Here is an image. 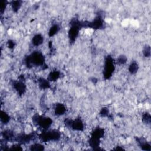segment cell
<instances>
[{
	"instance_id": "6da1fadb",
	"label": "cell",
	"mask_w": 151,
	"mask_h": 151,
	"mask_svg": "<svg viewBox=\"0 0 151 151\" xmlns=\"http://www.w3.org/2000/svg\"><path fill=\"white\" fill-rule=\"evenodd\" d=\"M45 57L41 51H35L24 58V63L27 68L33 66H43L45 65Z\"/></svg>"
},
{
	"instance_id": "7a4b0ae2",
	"label": "cell",
	"mask_w": 151,
	"mask_h": 151,
	"mask_svg": "<svg viewBox=\"0 0 151 151\" xmlns=\"http://www.w3.org/2000/svg\"><path fill=\"white\" fill-rule=\"evenodd\" d=\"M104 135V129L100 127H96L91 132L88 140L89 145L93 150H102L100 148V139Z\"/></svg>"
},
{
	"instance_id": "3957f363",
	"label": "cell",
	"mask_w": 151,
	"mask_h": 151,
	"mask_svg": "<svg viewBox=\"0 0 151 151\" xmlns=\"http://www.w3.org/2000/svg\"><path fill=\"white\" fill-rule=\"evenodd\" d=\"M40 139L43 142L50 141H58L61 137V133L56 129L44 130L38 134Z\"/></svg>"
},
{
	"instance_id": "277c9868",
	"label": "cell",
	"mask_w": 151,
	"mask_h": 151,
	"mask_svg": "<svg viewBox=\"0 0 151 151\" xmlns=\"http://www.w3.org/2000/svg\"><path fill=\"white\" fill-rule=\"evenodd\" d=\"M32 120L35 125L38 126L44 130H47L52 123V120L50 117L41 116L37 113L32 116Z\"/></svg>"
},
{
	"instance_id": "5b68a950",
	"label": "cell",
	"mask_w": 151,
	"mask_h": 151,
	"mask_svg": "<svg viewBox=\"0 0 151 151\" xmlns=\"http://www.w3.org/2000/svg\"><path fill=\"white\" fill-rule=\"evenodd\" d=\"M115 70V66L114 64V60L112 57L108 55L105 58L104 68H103V77L106 80L110 79L112 76V74Z\"/></svg>"
},
{
	"instance_id": "8992f818",
	"label": "cell",
	"mask_w": 151,
	"mask_h": 151,
	"mask_svg": "<svg viewBox=\"0 0 151 151\" xmlns=\"http://www.w3.org/2000/svg\"><path fill=\"white\" fill-rule=\"evenodd\" d=\"M65 126L70 128L73 130L76 131H83L84 130V123L80 117H77L74 120H72L68 118H67L64 120Z\"/></svg>"
},
{
	"instance_id": "52a82bcc",
	"label": "cell",
	"mask_w": 151,
	"mask_h": 151,
	"mask_svg": "<svg viewBox=\"0 0 151 151\" xmlns=\"http://www.w3.org/2000/svg\"><path fill=\"white\" fill-rule=\"evenodd\" d=\"M87 28H92L95 30L104 29L105 28V23L102 15L99 14L93 21H87Z\"/></svg>"
},
{
	"instance_id": "ba28073f",
	"label": "cell",
	"mask_w": 151,
	"mask_h": 151,
	"mask_svg": "<svg viewBox=\"0 0 151 151\" xmlns=\"http://www.w3.org/2000/svg\"><path fill=\"white\" fill-rule=\"evenodd\" d=\"M35 137V134L34 132L30 133L29 134L21 133L15 137L14 140L17 142L19 144H26L29 143Z\"/></svg>"
},
{
	"instance_id": "9c48e42d",
	"label": "cell",
	"mask_w": 151,
	"mask_h": 151,
	"mask_svg": "<svg viewBox=\"0 0 151 151\" xmlns=\"http://www.w3.org/2000/svg\"><path fill=\"white\" fill-rule=\"evenodd\" d=\"M12 86L19 96H21L25 94L27 87L24 80H21L19 79L18 80H14L12 82Z\"/></svg>"
},
{
	"instance_id": "30bf717a",
	"label": "cell",
	"mask_w": 151,
	"mask_h": 151,
	"mask_svg": "<svg viewBox=\"0 0 151 151\" xmlns=\"http://www.w3.org/2000/svg\"><path fill=\"white\" fill-rule=\"evenodd\" d=\"M136 140L139 146V147L145 151H150L151 150V145L143 137H136Z\"/></svg>"
},
{
	"instance_id": "8fae6325",
	"label": "cell",
	"mask_w": 151,
	"mask_h": 151,
	"mask_svg": "<svg viewBox=\"0 0 151 151\" xmlns=\"http://www.w3.org/2000/svg\"><path fill=\"white\" fill-rule=\"evenodd\" d=\"M66 111V107L65 105L61 103H57L54 107V113L57 116L63 115Z\"/></svg>"
},
{
	"instance_id": "7c38bea8",
	"label": "cell",
	"mask_w": 151,
	"mask_h": 151,
	"mask_svg": "<svg viewBox=\"0 0 151 151\" xmlns=\"http://www.w3.org/2000/svg\"><path fill=\"white\" fill-rule=\"evenodd\" d=\"M44 42V37L40 34L34 35L32 38V44L35 47H38Z\"/></svg>"
},
{
	"instance_id": "4fadbf2b",
	"label": "cell",
	"mask_w": 151,
	"mask_h": 151,
	"mask_svg": "<svg viewBox=\"0 0 151 151\" xmlns=\"http://www.w3.org/2000/svg\"><path fill=\"white\" fill-rule=\"evenodd\" d=\"M38 86L42 90L48 89L50 87V84L49 83V81L47 79H45L44 78L40 77L38 79Z\"/></svg>"
},
{
	"instance_id": "5bb4252c",
	"label": "cell",
	"mask_w": 151,
	"mask_h": 151,
	"mask_svg": "<svg viewBox=\"0 0 151 151\" xmlns=\"http://www.w3.org/2000/svg\"><path fill=\"white\" fill-rule=\"evenodd\" d=\"M61 73L59 71L54 70L52 71H51L47 77V80L49 81H57L60 77Z\"/></svg>"
},
{
	"instance_id": "9a60e30c",
	"label": "cell",
	"mask_w": 151,
	"mask_h": 151,
	"mask_svg": "<svg viewBox=\"0 0 151 151\" xmlns=\"http://www.w3.org/2000/svg\"><path fill=\"white\" fill-rule=\"evenodd\" d=\"M2 137L6 141H11L15 139V136L14 132L10 130H5L2 133Z\"/></svg>"
},
{
	"instance_id": "2e32d148",
	"label": "cell",
	"mask_w": 151,
	"mask_h": 151,
	"mask_svg": "<svg viewBox=\"0 0 151 151\" xmlns=\"http://www.w3.org/2000/svg\"><path fill=\"white\" fill-rule=\"evenodd\" d=\"M22 1L20 0L12 1L10 2L11 8L14 12H17L19 11V9L22 6Z\"/></svg>"
},
{
	"instance_id": "e0dca14e",
	"label": "cell",
	"mask_w": 151,
	"mask_h": 151,
	"mask_svg": "<svg viewBox=\"0 0 151 151\" xmlns=\"http://www.w3.org/2000/svg\"><path fill=\"white\" fill-rule=\"evenodd\" d=\"M139 70V65L135 61H132L129 67V71L131 74H136Z\"/></svg>"
},
{
	"instance_id": "ac0fdd59",
	"label": "cell",
	"mask_w": 151,
	"mask_h": 151,
	"mask_svg": "<svg viewBox=\"0 0 151 151\" xmlns=\"http://www.w3.org/2000/svg\"><path fill=\"white\" fill-rule=\"evenodd\" d=\"M60 28L59 27V25L57 24H53L50 28L49 31H48V35L49 37H53L54 35H55L60 30Z\"/></svg>"
},
{
	"instance_id": "d6986e66",
	"label": "cell",
	"mask_w": 151,
	"mask_h": 151,
	"mask_svg": "<svg viewBox=\"0 0 151 151\" xmlns=\"http://www.w3.org/2000/svg\"><path fill=\"white\" fill-rule=\"evenodd\" d=\"M1 120L2 123L7 124L10 120V116L5 111L2 110L1 113Z\"/></svg>"
},
{
	"instance_id": "ffe728a7",
	"label": "cell",
	"mask_w": 151,
	"mask_h": 151,
	"mask_svg": "<svg viewBox=\"0 0 151 151\" xmlns=\"http://www.w3.org/2000/svg\"><path fill=\"white\" fill-rule=\"evenodd\" d=\"M29 150L32 151H40L44 150V146L40 143H34L31 145Z\"/></svg>"
},
{
	"instance_id": "44dd1931",
	"label": "cell",
	"mask_w": 151,
	"mask_h": 151,
	"mask_svg": "<svg viewBox=\"0 0 151 151\" xmlns=\"http://www.w3.org/2000/svg\"><path fill=\"white\" fill-rule=\"evenodd\" d=\"M142 121L146 123V124H150L151 122V116L150 114L147 113L145 112L142 114Z\"/></svg>"
},
{
	"instance_id": "7402d4cb",
	"label": "cell",
	"mask_w": 151,
	"mask_h": 151,
	"mask_svg": "<svg viewBox=\"0 0 151 151\" xmlns=\"http://www.w3.org/2000/svg\"><path fill=\"white\" fill-rule=\"evenodd\" d=\"M142 52L145 57H150L151 55L150 46L149 45H146L143 49Z\"/></svg>"
},
{
	"instance_id": "603a6c76",
	"label": "cell",
	"mask_w": 151,
	"mask_h": 151,
	"mask_svg": "<svg viewBox=\"0 0 151 151\" xmlns=\"http://www.w3.org/2000/svg\"><path fill=\"white\" fill-rule=\"evenodd\" d=\"M99 114L101 117H109V110L107 107H103L101 109Z\"/></svg>"
},
{
	"instance_id": "cb8c5ba5",
	"label": "cell",
	"mask_w": 151,
	"mask_h": 151,
	"mask_svg": "<svg viewBox=\"0 0 151 151\" xmlns=\"http://www.w3.org/2000/svg\"><path fill=\"white\" fill-rule=\"evenodd\" d=\"M127 61V58L124 55H120L117 57V63L119 64H124Z\"/></svg>"
},
{
	"instance_id": "d4e9b609",
	"label": "cell",
	"mask_w": 151,
	"mask_h": 151,
	"mask_svg": "<svg viewBox=\"0 0 151 151\" xmlns=\"http://www.w3.org/2000/svg\"><path fill=\"white\" fill-rule=\"evenodd\" d=\"M8 4V2L7 1H5V0L0 1V12L2 14L4 12Z\"/></svg>"
},
{
	"instance_id": "484cf974",
	"label": "cell",
	"mask_w": 151,
	"mask_h": 151,
	"mask_svg": "<svg viewBox=\"0 0 151 151\" xmlns=\"http://www.w3.org/2000/svg\"><path fill=\"white\" fill-rule=\"evenodd\" d=\"M9 150H22V148L21 147L20 144L19 145H15L12 146V147L9 149Z\"/></svg>"
},
{
	"instance_id": "4316f807",
	"label": "cell",
	"mask_w": 151,
	"mask_h": 151,
	"mask_svg": "<svg viewBox=\"0 0 151 151\" xmlns=\"http://www.w3.org/2000/svg\"><path fill=\"white\" fill-rule=\"evenodd\" d=\"M8 47H9V48H11V49L14 48L15 45V42H14L12 40H9V41H8Z\"/></svg>"
},
{
	"instance_id": "83f0119b",
	"label": "cell",
	"mask_w": 151,
	"mask_h": 151,
	"mask_svg": "<svg viewBox=\"0 0 151 151\" xmlns=\"http://www.w3.org/2000/svg\"><path fill=\"white\" fill-rule=\"evenodd\" d=\"M113 150H124V149L123 148V147H122L121 146H116V147H115V148L113 149Z\"/></svg>"
}]
</instances>
